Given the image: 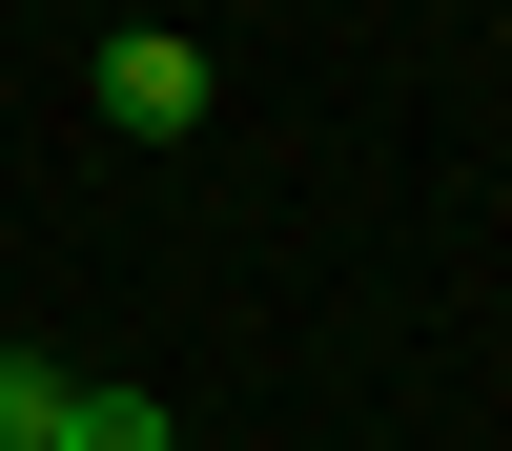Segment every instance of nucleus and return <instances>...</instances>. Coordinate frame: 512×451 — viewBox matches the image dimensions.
Here are the masks:
<instances>
[{
	"mask_svg": "<svg viewBox=\"0 0 512 451\" xmlns=\"http://www.w3.org/2000/svg\"><path fill=\"white\" fill-rule=\"evenodd\" d=\"M103 103H123V123H205V41H185V21H123V41H103Z\"/></svg>",
	"mask_w": 512,
	"mask_h": 451,
	"instance_id": "f257e3e1",
	"label": "nucleus"
},
{
	"mask_svg": "<svg viewBox=\"0 0 512 451\" xmlns=\"http://www.w3.org/2000/svg\"><path fill=\"white\" fill-rule=\"evenodd\" d=\"M82 431V369H41V349H0V451H62Z\"/></svg>",
	"mask_w": 512,
	"mask_h": 451,
	"instance_id": "f03ea898",
	"label": "nucleus"
},
{
	"mask_svg": "<svg viewBox=\"0 0 512 451\" xmlns=\"http://www.w3.org/2000/svg\"><path fill=\"white\" fill-rule=\"evenodd\" d=\"M62 451H185V431H164L144 390H82V431H62Z\"/></svg>",
	"mask_w": 512,
	"mask_h": 451,
	"instance_id": "7ed1b4c3",
	"label": "nucleus"
}]
</instances>
